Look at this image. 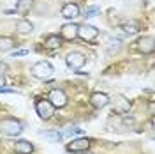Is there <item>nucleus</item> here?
Segmentation results:
<instances>
[{
	"label": "nucleus",
	"instance_id": "obj_4",
	"mask_svg": "<svg viewBox=\"0 0 155 154\" xmlns=\"http://www.w3.org/2000/svg\"><path fill=\"white\" fill-rule=\"evenodd\" d=\"M48 101L55 106V108H64V106L67 105V96H65L64 90H60V89H53V90L49 92Z\"/></svg>",
	"mask_w": 155,
	"mask_h": 154
},
{
	"label": "nucleus",
	"instance_id": "obj_9",
	"mask_svg": "<svg viewBox=\"0 0 155 154\" xmlns=\"http://www.w3.org/2000/svg\"><path fill=\"white\" fill-rule=\"evenodd\" d=\"M60 34H62V37L67 39V41H72V39L78 37V25L74 23H65L62 30H60Z\"/></svg>",
	"mask_w": 155,
	"mask_h": 154
},
{
	"label": "nucleus",
	"instance_id": "obj_14",
	"mask_svg": "<svg viewBox=\"0 0 155 154\" xmlns=\"http://www.w3.org/2000/svg\"><path fill=\"white\" fill-rule=\"evenodd\" d=\"M16 30H18L19 34H30L34 30V25L30 21H27V19H21V21L16 23Z\"/></svg>",
	"mask_w": 155,
	"mask_h": 154
},
{
	"label": "nucleus",
	"instance_id": "obj_8",
	"mask_svg": "<svg viewBox=\"0 0 155 154\" xmlns=\"http://www.w3.org/2000/svg\"><path fill=\"white\" fill-rule=\"evenodd\" d=\"M137 50L141 51V53H153L155 50V43H153V37H143L137 41Z\"/></svg>",
	"mask_w": 155,
	"mask_h": 154
},
{
	"label": "nucleus",
	"instance_id": "obj_11",
	"mask_svg": "<svg viewBox=\"0 0 155 154\" xmlns=\"http://www.w3.org/2000/svg\"><path fill=\"white\" fill-rule=\"evenodd\" d=\"M62 16L67 19H74L76 16H79V7L76 4H65L62 7Z\"/></svg>",
	"mask_w": 155,
	"mask_h": 154
},
{
	"label": "nucleus",
	"instance_id": "obj_22",
	"mask_svg": "<svg viewBox=\"0 0 155 154\" xmlns=\"http://www.w3.org/2000/svg\"><path fill=\"white\" fill-rule=\"evenodd\" d=\"M5 85V78H4V75L0 73V87H4Z\"/></svg>",
	"mask_w": 155,
	"mask_h": 154
},
{
	"label": "nucleus",
	"instance_id": "obj_20",
	"mask_svg": "<svg viewBox=\"0 0 155 154\" xmlns=\"http://www.w3.org/2000/svg\"><path fill=\"white\" fill-rule=\"evenodd\" d=\"M99 14V7L97 5H92V7H88V9H85V18H94V16H97Z\"/></svg>",
	"mask_w": 155,
	"mask_h": 154
},
{
	"label": "nucleus",
	"instance_id": "obj_1",
	"mask_svg": "<svg viewBox=\"0 0 155 154\" xmlns=\"http://www.w3.org/2000/svg\"><path fill=\"white\" fill-rule=\"evenodd\" d=\"M30 71H32V75H34L35 78H39V80H46V78H49L51 75H53V66H51L49 62L41 60V62H37V64H34Z\"/></svg>",
	"mask_w": 155,
	"mask_h": 154
},
{
	"label": "nucleus",
	"instance_id": "obj_6",
	"mask_svg": "<svg viewBox=\"0 0 155 154\" xmlns=\"http://www.w3.org/2000/svg\"><path fill=\"white\" fill-rule=\"evenodd\" d=\"M78 36L83 39V41H94V39L99 36V30L94 27V25H81V27H78Z\"/></svg>",
	"mask_w": 155,
	"mask_h": 154
},
{
	"label": "nucleus",
	"instance_id": "obj_16",
	"mask_svg": "<svg viewBox=\"0 0 155 154\" xmlns=\"http://www.w3.org/2000/svg\"><path fill=\"white\" fill-rule=\"evenodd\" d=\"M32 7V0H18L16 4V12L18 14H27Z\"/></svg>",
	"mask_w": 155,
	"mask_h": 154
},
{
	"label": "nucleus",
	"instance_id": "obj_2",
	"mask_svg": "<svg viewBox=\"0 0 155 154\" xmlns=\"http://www.w3.org/2000/svg\"><path fill=\"white\" fill-rule=\"evenodd\" d=\"M0 131L7 136H18L19 133L23 131V128H21V124H19L18 121H14V119H5V121L0 122Z\"/></svg>",
	"mask_w": 155,
	"mask_h": 154
},
{
	"label": "nucleus",
	"instance_id": "obj_15",
	"mask_svg": "<svg viewBox=\"0 0 155 154\" xmlns=\"http://www.w3.org/2000/svg\"><path fill=\"white\" fill-rule=\"evenodd\" d=\"M122 29L125 30L127 34H137V32H139V21L130 19V21H127V23L122 25Z\"/></svg>",
	"mask_w": 155,
	"mask_h": 154
},
{
	"label": "nucleus",
	"instance_id": "obj_13",
	"mask_svg": "<svg viewBox=\"0 0 155 154\" xmlns=\"http://www.w3.org/2000/svg\"><path fill=\"white\" fill-rule=\"evenodd\" d=\"M14 151L18 154H32L34 147H32V144H30L28 140H18L14 144Z\"/></svg>",
	"mask_w": 155,
	"mask_h": 154
},
{
	"label": "nucleus",
	"instance_id": "obj_21",
	"mask_svg": "<svg viewBox=\"0 0 155 154\" xmlns=\"http://www.w3.org/2000/svg\"><path fill=\"white\" fill-rule=\"evenodd\" d=\"M28 55V51L27 50H18V51H14L12 53V57H27Z\"/></svg>",
	"mask_w": 155,
	"mask_h": 154
},
{
	"label": "nucleus",
	"instance_id": "obj_5",
	"mask_svg": "<svg viewBox=\"0 0 155 154\" xmlns=\"http://www.w3.org/2000/svg\"><path fill=\"white\" fill-rule=\"evenodd\" d=\"M85 55L79 53V51H71L67 57H65V64H67L71 69H81L85 66Z\"/></svg>",
	"mask_w": 155,
	"mask_h": 154
},
{
	"label": "nucleus",
	"instance_id": "obj_19",
	"mask_svg": "<svg viewBox=\"0 0 155 154\" xmlns=\"http://www.w3.org/2000/svg\"><path fill=\"white\" fill-rule=\"evenodd\" d=\"M39 135L44 136V138H46V140H49V142H58V140L62 138V135H60L58 131H41Z\"/></svg>",
	"mask_w": 155,
	"mask_h": 154
},
{
	"label": "nucleus",
	"instance_id": "obj_12",
	"mask_svg": "<svg viewBox=\"0 0 155 154\" xmlns=\"http://www.w3.org/2000/svg\"><path fill=\"white\" fill-rule=\"evenodd\" d=\"M90 101H92V105L95 106V108H104V106L109 103V96L104 94V92H95Z\"/></svg>",
	"mask_w": 155,
	"mask_h": 154
},
{
	"label": "nucleus",
	"instance_id": "obj_17",
	"mask_svg": "<svg viewBox=\"0 0 155 154\" xmlns=\"http://www.w3.org/2000/svg\"><path fill=\"white\" fill-rule=\"evenodd\" d=\"M60 44H62V41H60L58 36H48L46 43H44V46L48 50H57V48H60Z\"/></svg>",
	"mask_w": 155,
	"mask_h": 154
},
{
	"label": "nucleus",
	"instance_id": "obj_24",
	"mask_svg": "<svg viewBox=\"0 0 155 154\" xmlns=\"http://www.w3.org/2000/svg\"><path fill=\"white\" fill-rule=\"evenodd\" d=\"M85 154H90V152H85Z\"/></svg>",
	"mask_w": 155,
	"mask_h": 154
},
{
	"label": "nucleus",
	"instance_id": "obj_7",
	"mask_svg": "<svg viewBox=\"0 0 155 154\" xmlns=\"http://www.w3.org/2000/svg\"><path fill=\"white\" fill-rule=\"evenodd\" d=\"M109 101H113L115 110H116V112H120V114H127V112L130 110V103H129V99L124 97L122 94H115Z\"/></svg>",
	"mask_w": 155,
	"mask_h": 154
},
{
	"label": "nucleus",
	"instance_id": "obj_10",
	"mask_svg": "<svg viewBox=\"0 0 155 154\" xmlns=\"http://www.w3.org/2000/svg\"><path fill=\"white\" fill-rule=\"evenodd\" d=\"M88 147H90V140L88 138H78V140H72L69 144V151L78 152V151H87Z\"/></svg>",
	"mask_w": 155,
	"mask_h": 154
},
{
	"label": "nucleus",
	"instance_id": "obj_18",
	"mask_svg": "<svg viewBox=\"0 0 155 154\" xmlns=\"http://www.w3.org/2000/svg\"><path fill=\"white\" fill-rule=\"evenodd\" d=\"M16 43H14V39L11 37H0V50L2 51H9V50H12V46H14Z\"/></svg>",
	"mask_w": 155,
	"mask_h": 154
},
{
	"label": "nucleus",
	"instance_id": "obj_3",
	"mask_svg": "<svg viewBox=\"0 0 155 154\" xmlns=\"http://www.w3.org/2000/svg\"><path fill=\"white\" fill-rule=\"evenodd\" d=\"M35 110H37L39 117H41V119H44V121L51 119V117H53V114H55V106L51 105L48 99H41V101H37Z\"/></svg>",
	"mask_w": 155,
	"mask_h": 154
},
{
	"label": "nucleus",
	"instance_id": "obj_23",
	"mask_svg": "<svg viewBox=\"0 0 155 154\" xmlns=\"http://www.w3.org/2000/svg\"><path fill=\"white\" fill-rule=\"evenodd\" d=\"M146 2H153V0H146Z\"/></svg>",
	"mask_w": 155,
	"mask_h": 154
}]
</instances>
